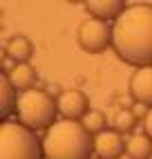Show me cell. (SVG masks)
<instances>
[{"mask_svg":"<svg viewBox=\"0 0 152 159\" xmlns=\"http://www.w3.org/2000/svg\"><path fill=\"white\" fill-rule=\"evenodd\" d=\"M0 159H45V148L34 130L7 119L0 125Z\"/></svg>","mask_w":152,"mask_h":159,"instance_id":"4","label":"cell"},{"mask_svg":"<svg viewBox=\"0 0 152 159\" xmlns=\"http://www.w3.org/2000/svg\"><path fill=\"white\" fill-rule=\"evenodd\" d=\"M112 49L130 65H152V5H130L112 23Z\"/></svg>","mask_w":152,"mask_h":159,"instance_id":"1","label":"cell"},{"mask_svg":"<svg viewBox=\"0 0 152 159\" xmlns=\"http://www.w3.org/2000/svg\"><path fill=\"white\" fill-rule=\"evenodd\" d=\"M85 7H87V11L92 14V18L103 20V23H107V20H116L127 9L123 0H87Z\"/></svg>","mask_w":152,"mask_h":159,"instance_id":"9","label":"cell"},{"mask_svg":"<svg viewBox=\"0 0 152 159\" xmlns=\"http://www.w3.org/2000/svg\"><path fill=\"white\" fill-rule=\"evenodd\" d=\"M143 132L152 139V108L145 112V116H143Z\"/></svg>","mask_w":152,"mask_h":159,"instance_id":"16","label":"cell"},{"mask_svg":"<svg viewBox=\"0 0 152 159\" xmlns=\"http://www.w3.org/2000/svg\"><path fill=\"white\" fill-rule=\"evenodd\" d=\"M114 123H116V130L118 132H130V130H134V125H136V114L132 112V110H121L116 114V119H114Z\"/></svg>","mask_w":152,"mask_h":159,"instance_id":"15","label":"cell"},{"mask_svg":"<svg viewBox=\"0 0 152 159\" xmlns=\"http://www.w3.org/2000/svg\"><path fill=\"white\" fill-rule=\"evenodd\" d=\"M81 123L96 137V134H101V132L105 130V114H103V112H90Z\"/></svg>","mask_w":152,"mask_h":159,"instance_id":"14","label":"cell"},{"mask_svg":"<svg viewBox=\"0 0 152 159\" xmlns=\"http://www.w3.org/2000/svg\"><path fill=\"white\" fill-rule=\"evenodd\" d=\"M45 159H90L94 152V137L81 121L63 119L45 132Z\"/></svg>","mask_w":152,"mask_h":159,"instance_id":"2","label":"cell"},{"mask_svg":"<svg viewBox=\"0 0 152 159\" xmlns=\"http://www.w3.org/2000/svg\"><path fill=\"white\" fill-rule=\"evenodd\" d=\"M125 152L132 159H150L152 157V139L145 132H134L127 137Z\"/></svg>","mask_w":152,"mask_h":159,"instance_id":"12","label":"cell"},{"mask_svg":"<svg viewBox=\"0 0 152 159\" xmlns=\"http://www.w3.org/2000/svg\"><path fill=\"white\" fill-rule=\"evenodd\" d=\"M11 85L20 92H27V90H34V83H36V70L29 65V63H23V65H14L11 70L7 72Z\"/></svg>","mask_w":152,"mask_h":159,"instance_id":"11","label":"cell"},{"mask_svg":"<svg viewBox=\"0 0 152 159\" xmlns=\"http://www.w3.org/2000/svg\"><path fill=\"white\" fill-rule=\"evenodd\" d=\"M16 114H18V123H23L29 130H49L58 114V105L51 99V94L45 90H27L18 94V103H16Z\"/></svg>","mask_w":152,"mask_h":159,"instance_id":"3","label":"cell"},{"mask_svg":"<svg viewBox=\"0 0 152 159\" xmlns=\"http://www.w3.org/2000/svg\"><path fill=\"white\" fill-rule=\"evenodd\" d=\"M78 45L90 54H101L107 45H112V27L103 20L87 18L78 27Z\"/></svg>","mask_w":152,"mask_h":159,"instance_id":"5","label":"cell"},{"mask_svg":"<svg viewBox=\"0 0 152 159\" xmlns=\"http://www.w3.org/2000/svg\"><path fill=\"white\" fill-rule=\"evenodd\" d=\"M130 94L132 99L152 108V65L139 67L130 79Z\"/></svg>","mask_w":152,"mask_h":159,"instance_id":"8","label":"cell"},{"mask_svg":"<svg viewBox=\"0 0 152 159\" xmlns=\"http://www.w3.org/2000/svg\"><path fill=\"white\" fill-rule=\"evenodd\" d=\"M56 105H58V114H63V119H69V121H81L90 114V101L81 90L63 92Z\"/></svg>","mask_w":152,"mask_h":159,"instance_id":"6","label":"cell"},{"mask_svg":"<svg viewBox=\"0 0 152 159\" xmlns=\"http://www.w3.org/2000/svg\"><path fill=\"white\" fill-rule=\"evenodd\" d=\"M0 94H2V121H7V116L11 114V108L16 110V103H18V97H16V88L11 85L7 74L0 76Z\"/></svg>","mask_w":152,"mask_h":159,"instance_id":"13","label":"cell"},{"mask_svg":"<svg viewBox=\"0 0 152 159\" xmlns=\"http://www.w3.org/2000/svg\"><path fill=\"white\" fill-rule=\"evenodd\" d=\"M125 143L127 139H123L118 130H103L94 137V152L99 159H118L125 150Z\"/></svg>","mask_w":152,"mask_h":159,"instance_id":"7","label":"cell"},{"mask_svg":"<svg viewBox=\"0 0 152 159\" xmlns=\"http://www.w3.org/2000/svg\"><path fill=\"white\" fill-rule=\"evenodd\" d=\"M5 52H7V58L14 61V65H23V63H29L31 54H34V45L25 36H14L7 43Z\"/></svg>","mask_w":152,"mask_h":159,"instance_id":"10","label":"cell"}]
</instances>
